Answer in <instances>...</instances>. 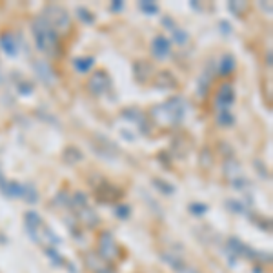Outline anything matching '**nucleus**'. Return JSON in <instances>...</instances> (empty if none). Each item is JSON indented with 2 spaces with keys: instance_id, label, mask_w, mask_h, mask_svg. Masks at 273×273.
<instances>
[{
  "instance_id": "7ed1b4c3",
  "label": "nucleus",
  "mask_w": 273,
  "mask_h": 273,
  "mask_svg": "<svg viewBox=\"0 0 273 273\" xmlns=\"http://www.w3.org/2000/svg\"><path fill=\"white\" fill-rule=\"evenodd\" d=\"M42 18L48 22V26L53 27L55 31H68L69 27H71V17L60 6H48L44 9Z\"/></svg>"
},
{
  "instance_id": "72a5a7b5",
  "label": "nucleus",
  "mask_w": 273,
  "mask_h": 273,
  "mask_svg": "<svg viewBox=\"0 0 273 273\" xmlns=\"http://www.w3.org/2000/svg\"><path fill=\"white\" fill-rule=\"evenodd\" d=\"M115 213H117L118 218L126 220V218L129 217V213H131V209H129V206H126V204H118L117 209H115Z\"/></svg>"
},
{
  "instance_id": "a19ab883",
  "label": "nucleus",
  "mask_w": 273,
  "mask_h": 273,
  "mask_svg": "<svg viewBox=\"0 0 273 273\" xmlns=\"http://www.w3.org/2000/svg\"><path fill=\"white\" fill-rule=\"evenodd\" d=\"M260 8L268 9V13H271V6H269V4H264V2H260Z\"/></svg>"
},
{
  "instance_id": "a211bd4d",
  "label": "nucleus",
  "mask_w": 273,
  "mask_h": 273,
  "mask_svg": "<svg viewBox=\"0 0 273 273\" xmlns=\"http://www.w3.org/2000/svg\"><path fill=\"white\" fill-rule=\"evenodd\" d=\"M62 159L66 164H69V166H75V164L82 162V159H84V153H82L78 148H75V146H68L66 150H64L62 153Z\"/></svg>"
},
{
  "instance_id": "39448f33",
  "label": "nucleus",
  "mask_w": 273,
  "mask_h": 273,
  "mask_svg": "<svg viewBox=\"0 0 273 273\" xmlns=\"http://www.w3.org/2000/svg\"><path fill=\"white\" fill-rule=\"evenodd\" d=\"M99 255L104 260H113L118 257V246L115 237L111 235L109 232H104L102 235L99 237Z\"/></svg>"
},
{
  "instance_id": "37998d69",
  "label": "nucleus",
  "mask_w": 273,
  "mask_h": 273,
  "mask_svg": "<svg viewBox=\"0 0 273 273\" xmlns=\"http://www.w3.org/2000/svg\"><path fill=\"white\" fill-rule=\"evenodd\" d=\"M0 177H2V173H0Z\"/></svg>"
},
{
  "instance_id": "cd10ccee",
  "label": "nucleus",
  "mask_w": 273,
  "mask_h": 273,
  "mask_svg": "<svg viewBox=\"0 0 273 273\" xmlns=\"http://www.w3.org/2000/svg\"><path fill=\"white\" fill-rule=\"evenodd\" d=\"M139 8H141L146 15H157L159 13V6L155 4V2H148V0L139 2Z\"/></svg>"
},
{
  "instance_id": "5701e85b",
  "label": "nucleus",
  "mask_w": 273,
  "mask_h": 273,
  "mask_svg": "<svg viewBox=\"0 0 273 273\" xmlns=\"http://www.w3.org/2000/svg\"><path fill=\"white\" fill-rule=\"evenodd\" d=\"M4 195H8V197H20V199H22L24 186H22V184H18V182H15V180L8 182V184H6Z\"/></svg>"
},
{
  "instance_id": "423d86ee",
  "label": "nucleus",
  "mask_w": 273,
  "mask_h": 273,
  "mask_svg": "<svg viewBox=\"0 0 273 273\" xmlns=\"http://www.w3.org/2000/svg\"><path fill=\"white\" fill-rule=\"evenodd\" d=\"M33 69H35L36 77L40 78L46 86H53L55 82H57V73H55V69L51 68V64L48 62V60H42V59L35 60V62H33Z\"/></svg>"
},
{
  "instance_id": "a878e982",
  "label": "nucleus",
  "mask_w": 273,
  "mask_h": 273,
  "mask_svg": "<svg viewBox=\"0 0 273 273\" xmlns=\"http://www.w3.org/2000/svg\"><path fill=\"white\" fill-rule=\"evenodd\" d=\"M75 13H77V17L80 18L84 24H93V22H95V15L91 13L89 9L82 8V6H80V8H77V11H75Z\"/></svg>"
},
{
  "instance_id": "bb28decb",
  "label": "nucleus",
  "mask_w": 273,
  "mask_h": 273,
  "mask_svg": "<svg viewBox=\"0 0 273 273\" xmlns=\"http://www.w3.org/2000/svg\"><path fill=\"white\" fill-rule=\"evenodd\" d=\"M22 199H26L29 204H35L36 200H38V193H36V190L31 186V184H26L24 186V195H22Z\"/></svg>"
},
{
  "instance_id": "f704fd0d",
  "label": "nucleus",
  "mask_w": 273,
  "mask_h": 273,
  "mask_svg": "<svg viewBox=\"0 0 273 273\" xmlns=\"http://www.w3.org/2000/svg\"><path fill=\"white\" fill-rule=\"evenodd\" d=\"M226 204H228V208L232 209V211H237V213H244V211H246L244 206H242L241 202H239V200H235V199H228Z\"/></svg>"
},
{
  "instance_id": "9b49d317",
  "label": "nucleus",
  "mask_w": 273,
  "mask_h": 273,
  "mask_svg": "<svg viewBox=\"0 0 273 273\" xmlns=\"http://www.w3.org/2000/svg\"><path fill=\"white\" fill-rule=\"evenodd\" d=\"M86 264L93 273H117L113 266L102 259L99 253H86Z\"/></svg>"
},
{
  "instance_id": "ddd939ff",
  "label": "nucleus",
  "mask_w": 273,
  "mask_h": 273,
  "mask_svg": "<svg viewBox=\"0 0 273 273\" xmlns=\"http://www.w3.org/2000/svg\"><path fill=\"white\" fill-rule=\"evenodd\" d=\"M77 217L82 224H86L87 228H97L99 226V215L95 213V209H91L89 206H84V208L77 209Z\"/></svg>"
},
{
  "instance_id": "0eeeda50",
  "label": "nucleus",
  "mask_w": 273,
  "mask_h": 273,
  "mask_svg": "<svg viewBox=\"0 0 273 273\" xmlns=\"http://www.w3.org/2000/svg\"><path fill=\"white\" fill-rule=\"evenodd\" d=\"M109 87V77L106 71H95L91 75L89 82H87V89H89L91 95H102L106 93Z\"/></svg>"
},
{
  "instance_id": "ea45409f",
  "label": "nucleus",
  "mask_w": 273,
  "mask_h": 273,
  "mask_svg": "<svg viewBox=\"0 0 273 273\" xmlns=\"http://www.w3.org/2000/svg\"><path fill=\"white\" fill-rule=\"evenodd\" d=\"M162 26L171 27V29H173V20H169V18H162Z\"/></svg>"
},
{
  "instance_id": "c9c22d12",
  "label": "nucleus",
  "mask_w": 273,
  "mask_h": 273,
  "mask_svg": "<svg viewBox=\"0 0 273 273\" xmlns=\"http://www.w3.org/2000/svg\"><path fill=\"white\" fill-rule=\"evenodd\" d=\"M200 164H202L204 168H209V166H211V153H209L208 150L200 151Z\"/></svg>"
},
{
  "instance_id": "58836bf2",
  "label": "nucleus",
  "mask_w": 273,
  "mask_h": 273,
  "mask_svg": "<svg viewBox=\"0 0 273 273\" xmlns=\"http://www.w3.org/2000/svg\"><path fill=\"white\" fill-rule=\"evenodd\" d=\"M124 9V2H120V0H115L113 4H111V11H122Z\"/></svg>"
},
{
  "instance_id": "9d476101",
  "label": "nucleus",
  "mask_w": 273,
  "mask_h": 273,
  "mask_svg": "<svg viewBox=\"0 0 273 273\" xmlns=\"http://www.w3.org/2000/svg\"><path fill=\"white\" fill-rule=\"evenodd\" d=\"M215 102H217V108L220 111H228V109L232 108L233 102H235V89H233L232 84H222V86L218 87Z\"/></svg>"
},
{
  "instance_id": "6e6552de",
  "label": "nucleus",
  "mask_w": 273,
  "mask_h": 273,
  "mask_svg": "<svg viewBox=\"0 0 273 273\" xmlns=\"http://www.w3.org/2000/svg\"><path fill=\"white\" fill-rule=\"evenodd\" d=\"M95 195L100 202H115L122 197V190L113 184H109V182H102L100 186L95 188Z\"/></svg>"
},
{
  "instance_id": "7c9ffc66",
  "label": "nucleus",
  "mask_w": 273,
  "mask_h": 273,
  "mask_svg": "<svg viewBox=\"0 0 273 273\" xmlns=\"http://www.w3.org/2000/svg\"><path fill=\"white\" fill-rule=\"evenodd\" d=\"M17 87H18V93H20V95H31L33 89H35V87H33V84L29 80H20Z\"/></svg>"
},
{
  "instance_id": "f257e3e1",
  "label": "nucleus",
  "mask_w": 273,
  "mask_h": 273,
  "mask_svg": "<svg viewBox=\"0 0 273 273\" xmlns=\"http://www.w3.org/2000/svg\"><path fill=\"white\" fill-rule=\"evenodd\" d=\"M33 38H35L36 50L46 53L48 57H57L60 51V42H59V33L55 31L53 27L48 26L44 18L38 17L35 22L31 24Z\"/></svg>"
},
{
  "instance_id": "473e14b6",
  "label": "nucleus",
  "mask_w": 273,
  "mask_h": 273,
  "mask_svg": "<svg viewBox=\"0 0 273 273\" xmlns=\"http://www.w3.org/2000/svg\"><path fill=\"white\" fill-rule=\"evenodd\" d=\"M190 211L193 215H204L208 211V206L202 202H193V204H190Z\"/></svg>"
},
{
  "instance_id": "aec40b11",
  "label": "nucleus",
  "mask_w": 273,
  "mask_h": 273,
  "mask_svg": "<svg viewBox=\"0 0 273 273\" xmlns=\"http://www.w3.org/2000/svg\"><path fill=\"white\" fill-rule=\"evenodd\" d=\"M160 259H162V262L164 264H168L169 268L171 269H175V271H182V269L186 268V264L182 262L180 259H178L177 255H173V253H169V251H164V253H160Z\"/></svg>"
},
{
  "instance_id": "2eb2a0df",
  "label": "nucleus",
  "mask_w": 273,
  "mask_h": 273,
  "mask_svg": "<svg viewBox=\"0 0 273 273\" xmlns=\"http://www.w3.org/2000/svg\"><path fill=\"white\" fill-rule=\"evenodd\" d=\"M0 50L4 51L6 55H9V57H15V55L18 53L17 40H15V36L9 31H6V33L0 35Z\"/></svg>"
},
{
  "instance_id": "1a4fd4ad",
  "label": "nucleus",
  "mask_w": 273,
  "mask_h": 273,
  "mask_svg": "<svg viewBox=\"0 0 273 273\" xmlns=\"http://www.w3.org/2000/svg\"><path fill=\"white\" fill-rule=\"evenodd\" d=\"M24 218H26V228H27V233H29V239L38 244V242L42 241L40 230H42V226H44L40 215L35 213V211H27V213L24 215Z\"/></svg>"
},
{
  "instance_id": "20e7f679",
  "label": "nucleus",
  "mask_w": 273,
  "mask_h": 273,
  "mask_svg": "<svg viewBox=\"0 0 273 273\" xmlns=\"http://www.w3.org/2000/svg\"><path fill=\"white\" fill-rule=\"evenodd\" d=\"M89 144H91V150L95 151L99 157H102V159L115 160L118 157L117 144H115L113 141H109L108 136H102V135H99V133H97V135L89 141Z\"/></svg>"
},
{
  "instance_id": "dca6fc26",
  "label": "nucleus",
  "mask_w": 273,
  "mask_h": 273,
  "mask_svg": "<svg viewBox=\"0 0 273 273\" xmlns=\"http://www.w3.org/2000/svg\"><path fill=\"white\" fill-rule=\"evenodd\" d=\"M151 71H153V68H151V64L146 62V60H136V62L133 64V75H135L136 82H146L150 78Z\"/></svg>"
},
{
  "instance_id": "79ce46f5",
  "label": "nucleus",
  "mask_w": 273,
  "mask_h": 273,
  "mask_svg": "<svg viewBox=\"0 0 273 273\" xmlns=\"http://www.w3.org/2000/svg\"><path fill=\"white\" fill-rule=\"evenodd\" d=\"M266 59H268V60H266V62L271 64V51H268V55H266Z\"/></svg>"
},
{
  "instance_id": "c85d7f7f",
  "label": "nucleus",
  "mask_w": 273,
  "mask_h": 273,
  "mask_svg": "<svg viewBox=\"0 0 273 273\" xmlns=\"http://www.w3.org/2000/svg\"><path fill=\"white\" fill-rule=\"evenodd\" d=\"M217 122L220 124V126H233V124H235V117H233L230 111H220Z\"/></svg>"
},
{
  "instance_id": "f03ea898",
  "label": "nucleus",
  "mask_w": 273,
  "mask_h": 273,
  "mask_svg": "<svg viewBox=\"0 0 273 273\" xmlns=\"http://www.w3.org/2000/svg\"><path fill=\"white\" fill-rule=\"evenodd\" d=\"M184 113H186V102H184L182 97H171L166 102L155 106L151 109V115H153L157 122L169 124V126L180 124L182 118H184Z\"/></svg>"
},
{
  "instance_id": "f8f14e48",
  "label": "nucleus",
  "mask_w": 273,
  "mask_h": 273,
  "mask_svg": "<svg viewBox=\"0 0 273 273\" xmlns=\"http://www.w3.org/2000/svg\"><path fill=\"white\" fill-rule=\"evenodd\" d=\"M151 51L159 60L168 59L169 53H171V42L169 38H166L164 35H157L151 42Z\"/></svg>"
},
{
  "instance_id": "4be33fe9",
  "label": "nucleus",
  "mask_w": 273,
  "mask_h": 273,
  "mask_svg": "<svg viewBox=\"0 0 273 273\" xmlns=\"http://www.w3.org/2000/svg\"><path fill=\"white\" fill-rule=\"evenodd\" d=\"M224 173H226V177L230 178V180H235V178L242 177L241 166H239L235 160H228V162L224 164Z\"/></svg>"
},
{
  "instance_id": "2f4dec72",
  "label": "nucleus",
  "mask_w": 273,
  "mask_h": 273,
  "mask_svg": "<svg viewBox=\"0 0 273 273\" xmlns=\"http://www.w3.org/2000/svg\"><path fill=\"white\" fill-rule=\"evenodd\" d=\"M40 233H44V239H48V241L53 242V244H60V239H59V237H57V235H55V233L51 232V230H50V228H48V226H46V224H44V226H42Z\"/></svg>"
},
{
  "instance_id": "412c9836",
  "label": "nucleus",
  "mask_w": 273,
  "mask_h": 273,
  "mask_svg": "<svg viewBox=\"0 0 273 273\" xmlns=\"http://www.w3.org/2000/svg\"><path fill=\"white\" fill-rule=\"evenodd\" d=\"M95 64V59L93 57H78V59L73 60V66L78 73H87Z\"/></svg>"
},
{
  "instance_id": "f3484780",
  "label": "nucleus",
  "mask_w": 273,
  "mask_h": 273,
  "mask_svg": "<svg viewBox=\"0 0 273 273\" xmlns=\"http://www.w3.org/2000/svg\"><path fill=\"white\" fill-rule=\"evenodd\" d=\"M175 86H177V78L169 71H160L155 78V87H159V89H171Z\"/></svg>"
},
{
  "instance_id": "6ab92c4d",
  "label": "nucleus",
  "mask_w": 273,
  "mask_h": 273,
  "mask_svg": "<svg viewBox=\"0 0 273 273\" xmlns=\"http://www.w3.org/2000/svg\"><path fill=\"white\" fill-rule=\"evenodd\" d=\"M237 62H235V57L233 55H224L222 59H220V62H218V75L220 77H228V75H232L233 69H235Z\"/></svg>"
},
{
  "instance_id": "4468645a",
  "label": "nucleus",
  "mask_w": 273,
  "mask_h": 273,
  "mask_svg": "<svg viewBox=\"0 0 273 273\" xmlns=\"http://www.w3.org/2000/svg\"><path fill=\"white\" fill-rule=\"evenodd\" d=\"M122 118L124 120H129V122L136 124V126L141 127V129H144L146 131V115L142 113L139 108H127L122 111Z\"/></svg>"
},
{
  "instance_id": "b1692460",
  "label": "nucleus",
  "mask_w": 273,
  "mask_h": 273,
  "mask_svg": "<svg viewBox=\"0 0 273 273\" xmlns=\"http://www.w3.org/2000/svg\"><path fill=\"white\" fill-rule=\"evenodd\" d=\"M153 186L162 193V195H173L175 193V186L169 184L168 180H162V178H153Z\"/></svg>"
},
{
  "instance_id": "c756f323",
  "label": "nucleus",
  "mask_w": 273,
  "mask_h": 273,
  "mask_svg": "<svg viewBox=\"0 0 273 273\" xmlns=\"http://www.w3.org/2000/svg\"><path fill=\"white\" fill-rule=\"evenodd\" d=\"M171 31H173V40L177 42L178 46L186 44V42H188V33L184 31V29H178V27H173Z\"/></svg>"
},
{
  "instance_id": "4c0bfd02",
  "label": "nucleus",
  "mask_w": 273,
  "mask_h": 273,
  "mask_svg": "<svg viewBox=\"0 0 273 273\" xmlns=\"http://www.w3.org/2000/svg\"><path fill=\"white\" fill-rule=\"evenodd\" d=\"M220 29H224V35H230V33H232V26H230V22H228V20H222V22H220Z\"/></svg>"
},
{
  "instance_id": "393cba45",
  "label": "nucleus",
  "mask_w": 273,
  "mask_h": 273,
  "mask_svg": "<svg viewBox=\"0 0 273 273\" xmlns=\"http://www.w3.org/2000/svg\"><path fill=\"white\" fill-rule=\"evenodd\" d=\"M44 253L48 255V257H50V259H51V262H53L55 266H66V264H64L62 255H60L59 251L55 250L53 246H48V248H46V250H44Z\"/></svg>"
},
{
  "instance_id": "e433bc0d",
  "label": "nucleus",
  "mask_w": 273,
  "mask_h": 273,
  "mask_svg": "<svg viewBox=\"0 0 273 273\" xmlns=\"http://www.w3.org/2000/svg\"><path fill=\"white\" fill-rule=\"evenodd\" d=\"M246 4H235V2H230V9H232L235 15H241L242 11H244Z\"/></svg>"
}]
</instances>
